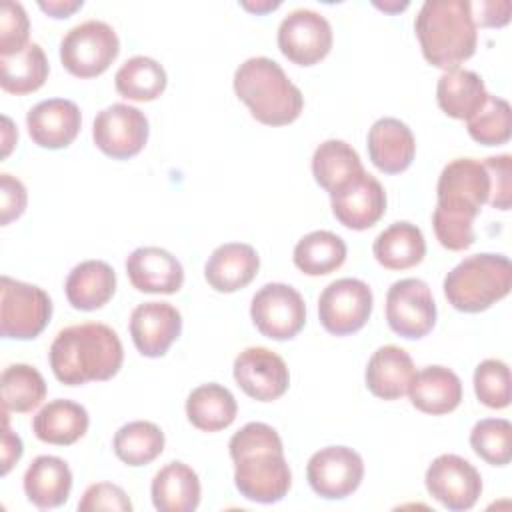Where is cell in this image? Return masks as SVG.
Wrapping results in <instances>:
<instances>
[{
	"instance_id": "cell-1",
	"label": "cell",
	"mask_w": 512,
	"mask_h": 512,
	"mask_svg": "<svg viewBox=\"0 0 512 512\" xmlns=\"http://www.w3.org/2000/svg\"><path fill=\"white\" fill-rule=\"evenodd\" d=\"M234 462V484L252 502H280L290 486L292 472L284 458L278 432L264 422H248L228 442Z\"/></svg>"
},
{
	"instance_id": "cell-2",
	"label": "cell",
	"mask_w": 512,
	"mask_h": 512,
	"mask_svg": "<svg viewBox=\"0 0 512 512\" xmlns=\"http://www.w3.org/2000/svg\"><path fill=\"white\" fill-rule=\"evenodd\" d=\"M48 360L58 382L82 386L116 376L124 362V348L110 326L84 322L56 334L48 350Z\"/></svg>"
},
{
	"instance_id": "cell-3",
	"label": "cell",
	"mask_w": 512,
	"mask_h": 512,
	"mask_svg": "<svg viewBox=\"0 0 512 512\" xmlns=\"http://www.w3.org/2000/svg\"><path fill=\"white\" fill-rule=\"evenodd\" d=\"M424 58L442 70H454L476 52L478 32L466 0H426L414 20Z\"/></svg>"
},
{
	"instance_id": "cell-4",
	"label": "cell",
	"mask_w": 512,
	"mask_h": 512,
	"mask_svg": "<svg viewBox=\"0 0 512 512\" xmlns=\"http://www.w3.org/2000/svg\"><path fill=\"white\" fill-rule=\"evenodd\" d=\"M234 92L248 106L252 118L266 126H286L304 108L300 88L278 62L266 56L248 58L236 68Z\"/></svg>"
},
{
	"instance_id": "cell-5",
	"label": "cell",
	"mask_w": 512,
	"mask_h": 512,
	"mask_svg": "<svg viewBox=\"0 0 512 512\" xmlns=\"http://www.w3.org/2000/svg\"><path fill=\"white\" fill-rule=\"evenodd\" d=\"M512 288V264L504 254L480 252L464 258L444 278V296L452 308L484 312Z\"/></svg>"
},
{
	"instance_id": "cell-6",
	"label": "cell",
	"mask_w": 512,
	"mask_h": 512,
	"mask_svg": "<svg viewBox=\"0 0 512 512\" xmlns=\"http://www.w3.org/2000/svg\"><path fill=\"white\" fill-rule=\"evenodd\" d=\"M118 52V34L102 20H86L70 28L60 42L62 66L76 78L100 76L110 68Z\"/></svg>"
},
{
	"instance_id": "cell-7",
	"label": "cell",
	"mask_w": 512,
	"mask_h": 512,
	"mask_svg": "<svg viewBox=\"0 0 512 512\" xmlns=\"http://www.w3.org/2000/svg\"><path fill=\"white\" fill-rule=\"evenodd\" d=\"M490 196V176L484 162L476 158H456L448 162L438 178L436 208L472 220L480 214V208Z\"/></svg>"
},
{
	"instance_id": "cell-8",
	"label": "cell",
	"mask_w": 512,
	"mask_h": 512,
	"mask_svg": "<svg viewBox=\"0 0 512 512\" xmlns=\"http://www.w3.org/2000/svg\"><path fill=\"white\" fill-rule=\"evenodd\" d=\"M52 316L50 296L36 284L0 278V330L4 338L32 340Z\"/></svg>"
},
{
	"instance_id": "cell-9",
	"label": "cell",
	"mask_w": 512,
	"mask_h": 512,
	"mask_svg": "<svg viewBox=\"0 0 512 512\" xmlns=\"http://www.w3.org/2000/svg\"><path fill=\"white\" fill-rule=\"evenodd\" d=\"M250 318L262 336L270 340H290L306 324V304L292 286L270 282L254 294Z\"/></svg>"
},
{
	"instance_id": "cell-10",
	"label": "cell",
	"mask_w": 512,
	"mask_h": 512,
	"mask_svg": "<svg viewBox=\"0 0 512 512\" xmlns=\"http://www.w3.org/2000/svg\"><path fill=\"white\" fill-rule=\"evenodd\" d=\"M372 290L358 278L330 282L318 298V318L326 332L348 336L366 326L372 314Z\"/></svg>"
},
{
	"instance_id": "cell-11",
	"label": "cell",
	"mask_w": 512,
	"mask_h": 512,
	"mask_svg": "<svg viewBox=\"0 0 512 512\" xmlns=\"http://www.w3.org/2000/svg\"><path fill=\"white\" fill-rule=\"evenodd\" d=\"M388 326L406 340L426 336L436 324V302L420 278H402L386 294Z\"/></svg>"
},
{
	"instance_id": "cell-12",
	"label": "cell",
	"mask_w": 512,
	"mask_h": 512,
	"mask_svg": "<svg viewBox=\"0 0 512 512\" xmlns=\"http://www.w3.org/2000/svg\"><path fill=\"white\" fill-rule=\"evenodd\" d=\"M424 484L428 494L444 508L470 510L482 494L480 472L458 454H440L426 470Z\"/></svg>"
},
{
	"instance_id": "cell-13",
	"label": "cell",
	"mask_w": 512,
	"mask_h": 512,
	"mask_svg": "<svg viewBox=\"0 0 512 512\" xmlns=\"http://www.w3.org/2000/svg\"><path fill=\"white\" fill-rule=\"evenodd\" d=\"M280 52L298 66H314L332 48V26L316 10H292L278 26Z\"/></svg>"
},
{
	"instance_id": "cell-14",
	"label": "cell",
	"mask_w": 512,
	"mask_h": 512,
	"mask_svg": "<svg viewBox=\"0 0 512 512\" xmlns=\"http://www.w3.org/2000/svg\"><path fill=\"white\" fill-rule=\"evenodd\" d=\"M92 138L100 152L114 160L136 156L148 140V120L144 112L130 104H112L94 118Z\"/></svg>"
},
{
	"instance_id": "cell-15",
	"label": "cell",
	"mask_w": 512,
	"mask_h": 512,
	"mask_svg": "<svg viewBox=\"0 0 512 512\" xmlns=\"http://www.w3.org/2000/svg\"><path fill=\"white\" fill-rule=\"evenodd\" d=\"M306 478L318 496L342 500L360 486L364 462L360 454L348 446H326L310 456Z\"/></svg>"
},
{
	"instance_id": "cell-16",
	"label": "cell",
	"mask_w": 512,
	"mask_h": 512,
	"mask_svg": "<svg viewBox=\"0 0 512 512\" xmlns=\"http://www.w3.org/2000/svg\"><path fill=\"white\" fill-rule=\"evenodd\" d=\"M236 384L258 402H272L280 398L290 384L286 362L264 346H250L234 360Z\"/></svg>"
},
{
	"instance_id": "cell-17",
	"label": "cell",
	"mask_w": 512,
	"mask_h": 512,
	"mask_svg": "<svg viewBox=\"0 0 512 512\" xmlns=\"http://www.w3.org/2000/svg\"><path fill=\"white\" fill-rule=\"evenodd\" d=\"M180 332L182 316L170 302H144L130 314V336L142 356H164Z\"/></svg>"
},
{
	"instance_id": "cell-18",
	"label": "cell",
	"mask_w": 512,
	"mask_h": 512,
	"mask_svg": "<svg viewBox=\"0 0 512 512\" xmlns=\"http://www.w3.org/2000/svg\"><path fill=\"white\" fill-rule=\"evenodd\" d=\"M26 126L34 144L48 150H60L70 146L80 132V108L66 98L42 100L28 110Z\"/></svg>"
},
{
	"instance_id": "cell-19",
	"label": "cell",
	"mask_w": 512,
	"mask_h": 512,
	"mask_svg": "<svg viewBox=\"0 0 512 512\" xmlns=\"http://www.w3.org/2000/svg\"><path fill=\"white\" fill-rule=\"evenodd\" d=\"M126 274L138 292L176 294L184 284V268L176 256L158 246H140L126 258Z\"/></svg>"
},
{
	"instance_id": "cell-20",
	"label": "cell",
	"mask_w": 512,
	"mask_h": 512,
	"mask_svg": "<svg viewBox=\"0 0 512 512\" xmlns=\"http://www.w3.org/2000/svg\"><path fill=\"white\" fill-rule=\"evenodd\" d=\"M334 218L350 230L374 226L386 212L384 186L368 172L354 180L342 192L330 196Z\"/></svg>"
},
{
	"instance_id": "cell-21",
	"label": "cell",
	"mask_w": 512,
	"mask_h": 512,
	"mask_svg": "<svg viewBox=\"0 0 512 512\" xmlns=\"http://www.w3.org/2000/svg\"><path fill=\"white\" fill-rule=\"evenodd\" d=\"M368 156L384 174L404 172L416 154L412 130L398 118H378L368 130Z\"/></svg>"
},
{
	"instance_id": "cell-22",
	"label": "cell",
	"mask_w": 512,
	"mask_h": 512,
	"mask_svg": "<svg viewBox=\"0 0 512 512\" xmlns=\"http://www.w3.org/2000/svg\"><path fill=\"white\" fill-rule=\"evenodd\" d=\"M260 258L250 244L226 242L220 244L204 266V278L216 292L230 294L246 288L258 274Z\"/></svg>"
},
{
	"instance_id": "cell-23",
	"label": "cell",
	"mask_w": 512,
	"mask_h": 512,
	"mask_svg": "<svg viewBox=\"0 0 512 512\" xmlns=\"http://www.w3.org/2000/svg\"><path fill=\"white\" fill-rule=\"evenodd\" d=\"M414 362L410 354L394 344L380 346L368 360L364 378L368 390L382 400H398L408 394L414 378Z\"/></svg>"
},
{
	"instance_id": "cell-24",
	"label": "cell",
	"mask_w": 512,
	"mask_h": 512,
	"mask_svg": "<svg viewBox=\"0 0 512 512\" xmlns=\"http://www.w3.org/2000/svg\"><path fill=\"white\" fill-rule=\"evenodd\" d=\"M408 396L412 406L424 414H448L462 402V382L446 366H426L414 374Z\"/></svg>"
},
{
	"instance_id": "cell-25",
	"label": "cell",
	"mask_w": 512,
	"mask_h": 512,
	"mask_svg": "<svg viewBox=\"0 0 512 512\" xmlns=\"http://www.w3.org/2000/svg\"><path fill=\"white\" fill-rule=\"evenodd\" d=\"M358 152L344 140L330 138L322 142L312 156V174L320 188L330 196L348 188L364 174Z\"/></svg>"
},
{
	"instance_id": "cell-26",
	"label": "cell",
	"mask_w": 512,
	"mask_h": 512,
	"mask_svg": "<svg viewBox=\"0 0 512 512\" xmlns=\"http://www.w3.org/2000/svg\"><path fill=\"white\" fill-rule=\"evenodd\" d=\"M72 490V472L58 456H36L24 474L26 498L42 510L62 506Z\"/></svg>"
},
{
	"instance_id": "cell-27",
	"label": "cell",
	"mask_w": 512,
	"mask_h": 512,
	"mask_svg": "<svg viewBox=\"0 0 512 512\" xmlns=\"http://www.w3.org/2000/svg\"><path fill=\"white\" fill-rule=\"evenodd\" d=\"M64 290L72 308L98 310L116 292V272L104 260H84L70 270Z\"/></svg>"
},
{
	"instance_id": "cell-28",
	"label": "cell",
	"mask_w": 512,
	"mask_h": 512,
	"mask_svg": "<svg viewBox=\"0 0 512 512\" xmlns=\"http://www.w3.org/2000/svg\"><path fill=\"white\" fill-rule=\"evenodd\" d=\"M90 418L82 404L58 398L50 400L32 418V432L38 440L54 446H70L88 430Z\"/></svg>"
},
{
	"instance_id": "cell-29",
	"label": "cell",
	"mask_w": 512,
	"mask_h": 512,
	"mask_svg": "<svg viewBox=\"0 0 512 512\" xmlns=\"http://www.w3.org/2000/svg\"><path fill=\"white\" fill-rule=\"evenodd\" d=\"M152 504L160 512H192L200 504V478L184 462H168L150 486Z\"/></svg>"
},
{
	"instance_id": "cell-30",
	"label": "cell",
	"mask_w": 512,
	"mask_h": 512,
	"mask_svg": "<svg viewBox=\"0 0 512 512\" xmlns=\"http://www.w3.org/2000/svg\"><path fill=\"white\" fill-rule=\"evenodd\" d=\"M488 92L484 80L464 68L446 70L436 84V100L440 110L456 120L472 118L484 104Z\"/></svg>"
},
{
	"instance_id": "cell-31",
	"label": "cell",
	"mask_w": 512,
	"mask_h": 512,
	"mask_svg": "<svg viewBox=\"0 0 512 512\" xmlns=\"http://www.w3.org/2000/svg\"><path fill=\"white\" fill-rule=\"evenodd\" d=\"M374 258L388 270H406L424 260L426 240L422 230L412 222H394L382 230L372 244Z\"/></svg>"
},
{
	"instance_id": "cell-32",
	"label": "cell",
	"mask_w": 512,
	"mask_h": 512,
	"mask_svg": "<svg viewBox=\"0 0 512 512\" xmlns=\"http://www.w3.org/2000/svg\"><path fill=\"white\" fill-rule=\"evenodd\" d=\"M238 414L236 398L228 388L216 382L194 388L186 398V416L190 424L202 432H218L228 428Z\"/></svg>"
},
{
	"instance_id": "cell-33",
	"label": "cell",
	"mask_w": 512,
	"mask_h": 512,
	"mask_svg": "<svg viewBox=\"0 0 512 512\" xmlns=\"http://www.w3.org/2000/svg\"><path fill=\"white\" fill-rule=\"evenodd\" d=\"M346 242L330 230H314L294 246V264L308 276H324L338 270L346 260Z\"/></svg>"
},
{
	"instance_id": "cell-34",
	"label": "cell",
	"mask_w": 512,
	"mask_h": 512,
	"mask_svg": "<svg viewBox=\"0 0 512 512\" xmlns=\"http://www.w3.org/2000/svg\"><path fill=\"white\" fill-rule=\"evenodd\" d=\"M166 70L160 62L148 56L128 58L114 76L118 94L134 102H152L166 90Z\"/></svg>"
},
{
	"instance_id": "cell-35",
	"label": "cell",
	"mask_w": 512,
	"mask_h": 512,
	"mask_svg": "<svg viewBox=\"0 0 512 512\" xmlns=\"http://www.w3.org/2000/svg\"><path fill=\"white\" fill-rule=\"evenodd\" d=\"M46 78L48 60L36 42H28V46L14 56H0V86L10 94H30L38 90Z\"/></svg>"
},
{
	"instance_id": "cell-36",
	"label": "cell",
	"mask_w": 512,
	"mask_h": 512,
	"mask_svg": "<svg viewBox=\"0 0 512 512\" xmlns=\"http://www.w3.org/2000/svg\"><path fill=\"white\" fill-rule=\"evenodd\" d=\"M164 432L148 420H134L118 428L112 440L114 454L128 466H146L164 450Z\"/></svg>"
},
{
	"instance_id": "cell-37",
	"label": "cell",
	"mask_w": 512,
	"mask_h": 512,
	"mask_svg": "<svg viewBox=\"0 0 512 512\" xmlns=\"http://www.w3.org/2000/svg\"><path fill=\"white\" fill-rule=\"evenodd\" d=\"M2 408L8 412H32L46 398V382L30 364H10L0 376Z\"/></svg>"
},
{
	"instance_id": "cell-38",
	"label": "cell",
	"mask_w": 512,
	"mask_h": 512,
	"mask_svg": "<svg viewBox=\"0 0 512 512\" xmlns=\"http://www.w3.org/2000/svg\"><path fill=\"white\" fill-rule=\"evenodd\" d=\"M472 140L484 146L506 144L512 136V110L504 98L488 94L486 104L466 120Z\"/></svg>"
},
{
	"instance_id": "cell-39",
	"label": "cell",
	"mask_w": 512,
	"mask_h": 512,
	"mask_svg": "<svg viewBox=\"0 0 512 512\" xmlns=\"http://www.w3.org/2000/svg\"><path fill=\"white\" fill-rule=\"evenodd\" d=\"M472 450L492 466L512 460V424L504 418H484L470 432Z\"/></svg>"
},
{
	"instance_id": "cell-40",
	"label": "cell",
	"mask_w": 512,
	"mask_h": 512,
	"mask_svg": "<svg viewBox=\"0 0 512 512\" xmlns=\"http://www.w3.org/2000/svg\"><path fill=\"white\" fill-rule=\"evenodd\" d=\"M476 398L494 410H502L510 404V370L506 362L498 358L482 360L474 370Z\"/></svg>"
},
{
	"instance_id": "cell-41",
	"label": "cell",
	"mask_w": 512,
	"mask_h": 512,
	"mask_svg": "<svg viewBox=\"0 0 512 512\" xmlns=\"http://www.w3.org/2000/svg\"><path fill=\"white\" fill-rule=\"evenodd\" d=\"M30 22L20 2H2L0 6V56H14L28 46Z\"/></svg>"
},
{
	"instance_id": "cell-42",
	"label": "cell",
	"mask_w": 512,
	"mask_h": 512,
	"mask_svg": "<svg viewBox=\"0 0 512 512\" xmlns=\"http://www.w3.org/2000/svg\"><path fill=\"white\" fill-rule=\"evenodd\" d=\"M432 226H434V234L438 238V242L448 248V250H466L474 244L476 236H474V228H472V220H464L458 216H450L438 208H434L432 214Z\"/></svg>"
},
{
	"instance_id": "cell-43",
	"label": "cell",
	"mask_w": 512,
	"mask_h": 512,
	"mask_svg": "<svg viewBox=\"0 0 512 512\" xmlns=\"http://www.w3.org/2000/svg\"><path fill=\"white\" fill-rule=\"evenodd\" d=\"M490 176L488 204L498 210H508L512 204V156L500 154L484 160Z\"/></svg>"
},
{
	"instance_id": "cell-44",
	"label": "cell",
	"mask_w": 512,
	"mask_h": 512,
	"mask_svg": "<svg viewBox=\"0 0 512 512\" xmlns=\"http://www.w3.org/2000/svg\"><path fill=\"white\" fill-rule=\"evenodd\" d=\"M80 512H92V510H114V512H130L132 502L128 494L112 484V482H96L86 488L78 502Z\"/></svg>"
},
{
	"instance_id": "cell-45",
	"label": "cell",
	"mask_w": 512,
	"mask_h": 512,
	"mask_svg": "<svg viewBox=\"0 0 512 512\" xmlns=\"http://www.w3.org/2000/svg\"><path fill=\"white\" fill-rule=\"evenodd\" d=\"M0 224L6 226L10 224L12 220H16L18 216H22L24 208H26V202H28V194H26V188L24 184L10 176V174H0Z\"/></svg>"
},
{
	"instance_id": "cell-46",
	"label": "cell",
	"mask_w": 512,
	"mask_h": 512,
	"mask_svg": "<svg viewBox=\"0 0 512 512\" xmlns=\"http://www.w3.org/2000/svg\"><path fill=\"white\" fill-rule=\"evenodd\" d=\"M470 12L474 18L476 28H500L506 26L510 20L512 4L508 0H482V2H470Z\"/></svg>"
},
{
	"instance_id": "cell-47",
	"label": "cell",
	"mask_w": 512,
	"mask_h": 512,
	"mask_svg": "<svg viewBox=\"0 0 512 512\" xmlns=\"http://www.w3.org/2000/svg\"><path fill=\"white\" fill-rule=\"evenodd\" d=\"M2 416H4L2 418L4 420V428H2V474H8L10 468L22 456V440L8 426V410L2 408Z\"/></svg>"
},
{
	"instance_id": "cell-48",
	"label": "cell",
	"mask_w": 512,
	"mask_h": 512,
	"mask_svg": "<svg viewBox=\"0 0 512 512\" xmlns=\"http://www.w3.org/2000/svg\"><path fill=\"white\" fill-rule=\"evenodd\" d=\"M82 0H40L38 6L52 18H68L74 14L78 8H82Z\"/></svg>"
},
{
	"instance_id": "cell-49",
	"label": "cell",
	"mask_w": 512,
	"mask_h": 512,
	"mask_svg": "<svg viewBox=\"0 0 512 512\" xmlns=\"http://www.w3.org/2000/svg\"><path fill=\"white\" fill-rule=\"evenodd\" d=\"M242 8L250 10V12H256V14H266V12H272L280 6V2H272V0H256V2H240Z\"/></svg>"
},
{
	"instance_id": "cell-50",
	"label": "cell",
	"mask_w": 512,
	"mask_h": 512,
	"mask_svg": "<svg viewBox=\"0 0 512 512\" xmlns=\"http://www.w3.org/2000/svg\"><path fill=\"white\" fill-rule=\"evenodd\" d=\"M374 6H378V8L386 10V12H400V10H404L408 6V2H384V4L376 2Z\"/></svg>"
}]
</instances>
